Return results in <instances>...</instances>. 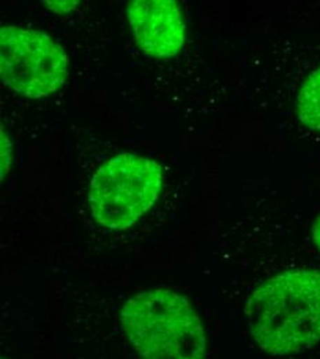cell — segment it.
Listing matches in <instances>:
<instances>
[{
	"label": "cell",
	"mask_w": 320,
	"mask_h": 359,
	"mask_svg": "<svg viewBox=\"0 0 320 359\" xmlns=\"http://www.w3.org/2000/svg\"><path fill=\"white\" fill-rule=\"evenodd\" d=\"M69 61L64 48L35 29H0V74L3 83L28 98H42L64 86Z\"/></svg>",
	"instance_id": "cell-4"
},
{
	"label": "cell",
	"mask_w": 320,
	"mask_h": 359,
	"mask_svg": "<svg viewBox=\"0 0 320 359\" xmlns=\"http://www.w3.org/2000/svg\"><path fill=\"white\" fill-rule=\"evenodd\" d=\"M129 22L138 47L155 58H172L185 43V25L174 0H134Z\"/></svg>",
	"instance_id": "cell-5"
},
{
	"label": "cell",
	"mask_w": 320,
	"mask_h": 359,
	"mask_svg": "<svg viewBox=\"0 0 320 359\" xmlns=\"http://www.w3.org/2000/svg\"><path fill=\"white\" fill-rule=\"evenodd\" d=\"M1 359H6V358H1Z\"/></svg>",
	"instance_id": "cell-10"
},
{
	"label": "cell",
	"mask_w": 320,
	"mask_h": 359,
	"mask_svg": "<svg viewBox=\"0 0 320 359\" xmlns=\"http://www.w3.org/2000/svg\"><path fill=\"white\" fill-rule=\"evenodd\" d=\"M300 121L311 130L320 132V67H318L301 86L297 98Z\"/></svg>",
	"instance_id": "cell-6"
},
{
	"label": "cell",
	"mask_w": 320,
	"mask_h": 359,
	"mask_svg": "<svg viewBox=\"0 0 320 359\" xmlns=\"http://www.w3.org/2000/svg\"><path fill=\"white\" fill-rule=\"evenodd\" d=\"M1 180L8 175L10 166H11V142L10 138L4 133V129L1 128Z\"/></svg>",
	"instance_id": "cell-7"
},
{
	"label": "cell",
	"mask_w": 320,
	"mask_h": 359,
	"mask_svg": "<svg viewBox=\"0 0 320 359\" xmlns=\"http://www.w3.org/2000/svg\"><path fill=\"white\" fill-rule=\"evenodd\" d=\"M125 334L142 359H206L207 339L190 303L170 289L133 296L120 311Z\"/></svg>",
	"instance_id": "cell-2"
},
{
	"label": "cell",
	"mask_w": 320,
	"mask_h": 359,
	"mask_svg": "<svg viewBox=\"0 0 320 359\" xmlns=\"http://www.w3.org/2000/svg\"><path fill=\"white\" fill-rule=\"evenodd\" d=\"M260 348L286 357L320 341V269H291L260 285L244 307Z\"/></svg>",
	"instance_id": "cell-1"
},
{
	"label": "cell",
	"mask_w": 320,
	"mask_h": 359,
	"mask_svg": "<svg viewBox=\"0 0 320 359\" xmlns=\"http://www.w3.org/2000/svg\"><path fill=\"white\" fill-rule=\"evenodd\" d=\"M163 185L162 166L138 154H120L92 176L89 205L94 220L109 229H126L155 205Z\"/></svg>",
	"instance_id": "cell-3"
},
{
	"label": "cell",
	"mask_w": 320,
	"mask_h": 359,
	"mask_svg": "<svg viewBox=\"0 0 320 359\" xmlns=\"http://www.w3.org/2000/svg\"><path fill=\"white\" fill-rule=\"evenodd\" d=\"M312 238H314V242L318 246L320 252V216L318 217V220L315 222L314 228H312Z\"/></svg>",
	"instance_id": "cell-9"
},
{
	"label": "cell",
	"mask_w": 320,
	"mask_h": 359,
	"mask_svg": "<svg viewBox=\"0 0 320 359\" xmlns=\"http://www.w3.org/2000/svg\"><path fill=\"white\" fill-rule=\"evenodd\" d=\"M43 4H46L51 11H54L57 14H67V13L72 11L79 4V1L78 0H62V1L51 0V1H43Z\"/></svg>",
	"instance_id": "cell-8"
}]
</instances>
